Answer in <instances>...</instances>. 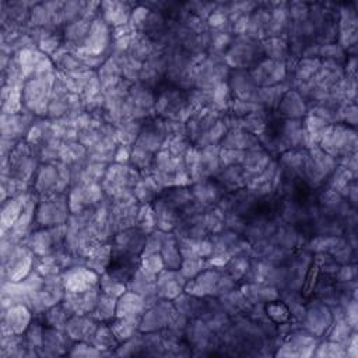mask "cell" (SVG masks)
I'll list each match as a JSON object with an SVG mask.
<instances>
[{
  "label": "cell",
  "mask_w": 358,
  "mask_h": 358,
  "mask_svg": "<svg viewBox=\"0 0 358 358\" xmlns=\"http://www.w3.org/2000/svg\"><path fill=\"white\" fill-rule=\"evenodd\" d=\"M32 319L34 315L25 303L10 305L1 313V336L24 334Z\"/></svg>",
  "instance_id": "obj_7"
},
{
  "label": "cell",
  "mask_w": 358,
  "mask_h": 358,
  "mask_svg": "<svg viewBox=\"0 0 358 358\" xmlns=\"http://www.w3.org/2000/svg\"><path fill=\"white\" fill-rule=\"evenodd\" d=\"M207 267L206 259L203 257H193V259H182L179 271L186 280H190L196 277L199 273H201Z\"/></svg>",
  "instance_id": "obj_23"
},
{
  "label": "cell",
  "mask_w": 358,
  "mask_h": 358,
  "mask_svg": "<svg viewBox=\"0 0 358 358\" xmlns=\"http://www.w3.org/2000/svg\"><path fill=\"white\" fill-rule=\"evenodd\" d=\"M147 310L145 299L138 295L137 292H133L127 289L123 292L116 302V316L115 317H136L141 319L144 312Z\"/></svg>",
  "instance_id": "obj_14"
},
{
  "label": "cell",
  "mask_w": 358,
  "mask_h": 358,
  "mask_svg": "<svg viewBox=\"0 0 358 358\" xmlns=\"http://www.w3.org/2000/svg\"><path fill=\"white\" fill-rule=\"evenodd\" d=\"M99 295H101L99 285L84 292L66 291L62 302L70 310L71 315H90L94 310Z\"/></svg>",
  "instance_id": "obj_10"
},
{
  "label": "cell",
  "mask_w": 358,
  "mask_h": 358,
  "mask_svg": "<svg viewBox=\"0 0 358 358\" xmlns=\"http://www.w3.org/2000/svg\"><path fill=\"white\" fill-rule=\"evenodd\" d=\"M317 147L334 159L352 155L357 150L355 130L343 123L329 124Z\"/></svg>",
  "instance_id": "obj_1"
},
{
  "label": "cell",
  "mask_w": 358,
  "mask_h": 358,
  "mask_svg": "<svg viewBox=\"0 0 358 358\" xmlns=\"http://www.w3.org/2000/svg\"><path fill=\"white\" fill-rule=\"evenodd\" d=\"M228 87L236 99L257 103L259 87L255 84L248 70H231Z\"/></svg>",
  "instance_id": "obj_11"
},
{
  "label": "cell",
  "mask_w": 358,
  "mask_h": 358,
  "mask_svg": "<svg viewBox=\"0 0 358 358\" xmlns=\"http://www.w3.org/2000/svg\"><path fill=\"white\" fill-rule=\"evenodd\" d=\"M99 322L92 317V315H73L67 320L64 331L73 341H87L91 343L92 336L98 327Z\"/></svg>",
  "instance_id": "obj_13"
},
{
  "label": "cell",
  "mask_w": 358,
  "mask_h": 358,
  "mask_svg": "<svg viewBox=\"0 0 358 358\" xmlns=\"http://www.w3.org/2000/svg\"><path fill=\"white\" fill-rule=\"evenodd\" d=\"M187 280L182 275L179 270L162 268L157 274V295L161 299H175L182 292H185V285Z\"/></svg>",
  "instance_id": "obj_9"
},
{
  "label": "cell",
  "mask_w": 358,
  "mask_h": 358,
  "mask_svg": "<svg viewBox=\"0 0 358 358\" xmlns=\"http://www.w3.org/2000/svg\"><path fill=\"white\" fill-rule=\"evenodd\" d=\"M91 344L95 345L98 350H101L103 355H115V351L119 347V341L116 340L109 323H103V322H99L92 336Z\"/></svg>",
  "instance_id": "obj_17"
},
{
  "label": "cell",
  "mask_w": 358,
  "mask_h": 358,
  "mask_svg": "<svg viewBox=\"0 0 358 358\" xmlns=\"http://www.w3.org/2000/svg\"><path fill=\"white\" fill-rule=\"evenodd\" d=\"M161 257L165 268L179 270L182 263V255L179 250V243L176 235L172 232H164L162 245H161Z\"/></svg>",
  "instance_id": "obj_16"
},
{
  "label": "cell",
  "mask_w": 358,
  "mask_h": 358,
  "mask_svg": "<svg viewBox=\"0 0 358 358\" xmlns=\"http://www.w3.org/2000/svg\"><path fill=\"white\" fill-rule=\"evenodd\" d=\"M73 344H74V341L67 336V333L64 330L45 326L43 344H42L39 355L41 357H43V355L56 357V355L69 354Z\"/></svg>",
  "instance_id": "obj_12"
},
{
  "label": "cell",
  "mask_w": 358,
  "mask_h": 358,
  "mask_svg": "<svg viewBox=\"0 0 358 358\" xmlns=\"http://www.w3.org/2000/svg\"><path fill=\"white\" fill-rule=\"evenodd\" d=\"M319 337L310 334L305 329L291 330L285 338L281 341V345L277 347L274 355L277 357H310L313 355Z\"/></svg>",
  "instance_id": "obj_3"
},
{
  "label": "cell",
  "mask_w": 358,
  "mask_h": 358,
  "mask_svg": "<svg viewBox=\"0 0 358 358\" xmlns=\"http://www.w3.org/2000/svg\"><path fill=\"white\" fill-rule=\"evenodd\" d=\"M70 316H73L70 313V310L64 306V303L60 301L59 303L50 306L42 316V322L45 326L48 327H53V329H59V330H64L67 320L70 319Z\"/></svg>",
  "instance_id": "obj_19"
},
{
  "label": "cell",
  "mask_w": 358,
  "mask_h": 358,
  "mask_svg": "<svg viewBox=\"0 0 358 358\" xmlns=\"http://www.w3.org/2000/svg\"><path fill=\"white\" fill-rule=\"evenodd\" d=\"M313 355L315 357H347L344 345L331 340H324L322 343H317Z\"/></svg>",
  "instance_id": "obj_24"
},
{
  "label": "cell",
  "mask_w": 358,
  "mask_h": 358,
  "mask_svg": "<svg viewBox=\"0 0 358 358\" xmlns=\"http://www.w3.org/2000/svg\"><path fill=\"white\" fill-rule=\"evenodd\" d=\"M99 288L102 294H106L113 298H119L123 292L127 291V285L124 282L119 281L106 271L99 277Z\"/></svg>",
  "instance_id": "obj_22"
},
{
  "label": "cell",
  "mask_w": 358,
  "mask_h": 358,
  "mask_svg": "<svg viewBox=\"0 0 358 358\" xmlns=\"http://www.w3.org/2000/svg\"><path fill=\"white\" fill-rule=\"evenodd\" d=\"M116 302H117V298H113V296H109V295L101 292L98 302H96L94 310L91 312L92 317L96 319L98 322L109 323L116 316Z\"/></svg>",
  "instance_id": "obj_20"
},
{
  "label": "cell",
  "mask_w": 358,
  "mask_h": 358,
  "mask_svg": "<svg viewBox=\"0 0 358 358\" xmlns=\"http://www.w3.org/2000/svg\"><path fill=\"white\" fill-rule=\"evenodd\" d=\"M69 196L64 192H56L43 196L35 210V222L42 228L63 225L69 220Z\"/></svg>",
  "instance_id": "obj_2"
},
{
  "label": "cell",
  "mask_w": 358,
  "mask_h": 358,
  "mask_svg": "<svg viewBox=\"0 0 358 358\" xmlns=\"http://www.w3.org/2000/svg\"><path fill=\"white\" fill-rule=\"evenodd\" d=\"M140 320L136 317H115L109 322V326L119 341V344L131 338L137 331H140Z\"/></svg>",
  "instance_id": "obj_18"
},
{
  "label": "cell",
  "mask_w": 358,
  "mask_h": 358,
  "mask_svg": "<svg viewBox=\"0 0 358 358\" xmlns=\"http://www.w3.org/2000/svg\"><path fill=\"white\" fill-rule=\"evenodd\" d=\"M69 355L71 357H101L103 352L87 341H74Z\"/></svg>",
  "instance_id": "obj_25"
},
{
  "label": "cell",
  "mask_w": 358,
  "mask_h": 358,
  "mask_svg": "<svg viewBox=\"0 0 358 358\" xmlns=\"http://www.w3.org/2000/svg\"><path fill=\"white\" fill-rule=\"evenodd\" d=\"M331 322V312L329 306L324 305L322 301L315 298L313 301H309V303L305 305V315L301 320V327L309 331L310 334L316 337L323 336L330 327Z\"/></svg>",
  "instance_id": "obj_5"
},
{
  "label": "cell",
  "mask_w": 358,
  "mask_h": 358,
  "mask_svg": "<svg viewBox=\"0 0 358 358\" xmlns=\"http://www.w3.org/2000/svg\"><path fill=\"white\" fill-rule=\"evenodd\" d=\"M176 313L178 312L173 302L159 298L144 312L140 320V331H161L169 326Z\"/></svg>",
  "instance_id": "obj_4"
},
{
  "label": "cell",
  "mask_w": 358,
  "mask_h": 358,
  "mask_svg": "<svg viewBox=\"0 0 358 358\" xmlns=\"http://www.w3.org/2000/svg\"><path fill=\"white\" fill-rule=\"evenodd\" d=\"M275 112L282 119H301L306 115V103L296 90H287Z\"/></svg>",
  "instance_id": "obj_15"
},
{
  "label": "cell",
  "mask_w": 358,
  "mask_h": 358,
  "mask_svg": "<svg viewBox=\"0 0 358 358\" xmlns=\"http://www.w3.org/2000/svg\"><path fill=\"white\" fill-rule=\"evenodd\" d=\"M264 312L274 324H281L291 320V312L284 301L280 298L264 303Z\"/></svg>",
  "instance_id": "obj_21"
},
{
  "label": "cell",
  "mask_w": 358,
  "mask_h": 358,
  "mask_svg": "<svg viewBox=\"0 0 358 358\" xmlns=\"http://www.w3.org/2000/svg\"><path fill=\"white\" fill-rule=\"evenodd\" d=\"M252 80L259 88L271 87L280 84L287 76V67L284 62L262 57L250 70H248Z\"/></svg>",
  "instance_id": "obj_6"
},
{
  "label": "cell",
  "mask_w": 358,
  "mask_h": 358,
  "mask_svg": "<svg viewBox=\"0 0 358 358\" xmlns=\"http://www.w3.org/2000/svg\"><path fill=\"white\" fill-rule=\"evenodd\" d=\"M64 289L69 292H84L99 285V274L84 266H73L62 274Z\"/></svg>",
  "instance_id": "obj_8"
}]
</instances>
